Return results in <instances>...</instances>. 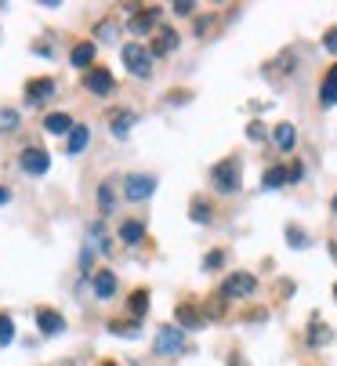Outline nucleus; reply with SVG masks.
Segmentation results:
<instances>
[{
	"label": "nucleus",
	"instance_id": "nucleus-34",
	"mask_svg": "<svg viewBox=\"0 0 337 366\" xmlns=\"http://www.w3.org/2000/svg\"><path fill=\"white\" fill-rule=\"evenodd\" d=\"M91 265H95V254H91V247H88V250L80 254V269H83V272H91Z\"/></svg>",
	"mask_w": 337,
	"mask_h": 366
},
{
	"label": "nucleus",
	"instance_id": "nucleus-30",
	"mask_svg": "<svg viewBox=\"0 0 337 366\" xmlns=\"http://www.w3.org/2000/svg\"><path fill=\"white\" fill-rule=\"evenodd\" d=\"M109 334H131V337H135V334H138V319H131V323L113 319V323H109Z\"/></svg>",
	"mask_w": 337,
	"mask_h": 366
},
{
	"label": "nucleus",
	"instance_id": "nucleus-19",
	"mask_svg": "<svg viewBox=\"0 0 337 366\" xmlns=\"http://www.w3.org/2000/svg\"><path fill=\"white\" fill-rule=\"evenodd\" d=\"M69 62L76 69H91V62H95V44L88 40V44H76L73 48V55H69Z\"/></svg>",
	"mask_w": 337,
	"mask_h": 366
},
{
	"label": "nucleus",
	"instance_id": "nucleus-39",
	"mask_svg": "<svg viewBox=\"0 0 337 366\" xmlns=\"http://www.w3.org/2000/svg\"><path fill=\"white\" fill-rule=\"evenodd\" d=\"M228 366H247V362H243L240 355H233V359H228Z\"/></svg>",
	"mask_w": 337,
	"mask_h": 366
},
{
	"label": "nucleus",
	"instance_id": "nucleus-4",
	"mask_svg": "<svg viewBox=\"0 0 337 366\" xmlns=\"http://www.w3.org/2000/svg\"><path fill=\"white\" fill-rule=\"evenodd\" d=\"M55 91H58V83H55L51 76H33V80L26 83V102H29V105H44V102L55 98Z\"/></svg>",
	"mask_w": 337,
	"mask_h": 366
},
{
	"label": "nucleus",
	"instance_id": "nucleus-25",
	"mask_svg": "<svg viewBox=\"0 0 337 366\" xmlns=\"http://www.w3.org/2000/svg\"><path fill=\"white\" fill-rule=\"evenodd\" d=\"M188 218H193L196 225H207L210 222V207L203 200H193V207H188Z\"/></svg>",
	"mask_w": 337,
	"mask_h": 366
},
{
	"label": "nucleus",
	"instance_id": "nucleus-41",
	"mask_svg": "<svg viewBox=\"0 0 337 366\" xmlns=\"http://www.w3.org/2000/svg\"><path fill=\"white\" fill-rule=\"evenodd\" d=\"M102 366H116V362H102Z\"/></svg>",
	"mask_w": 337,
	"mask_h": 366
},
{
	"label": "nucleus",
	"instance_id": "nucleus-8",
	"mask_svg": "<svg viewBox=\"0 0 337 366\" xmlns=\"http://www.w3.org/2000/svg\"><path fill=\"white\" fill-rule=\"evenodd\" d=\"M83 88H88L91 95H109L113 88H116V80H113V73L109 69H88V76H83Z\"/></svg>",
	"mask_w": 337,
	"mask_h": 366
},
{
	"label": "nucleus",
	"instance_id": "nucleus-42",
	"mask_svg": "<svg viewBox=\"0 0 337 366\" xmlns=\"http://www.w3.org/2000/svg\"><path fill=\"white\" fill-rule=\"evenodd\" d=\"M333 297H337V287H333Z\"/></svg>",
	"mask_w": 337,
	"mask_h": 366
},
{
	"label": "nucleus",
	"instance_id": "nucleus-32",
	"mask_svg": "<svg viewBox=\"0 0 337 366\" xmlns=\"http://www.w3.org/2000/svg\"><path fill=\"white\" fill-rule=\"evenodd\" d=\"M323 48H326L330 55H337V26H330V29L323 33Z\"/></svg>",
	"mask_w": 337,
	"mask_h": 366
},
{
	"label": "nucleus",
	"instance_id": "nucleus-7",
	"mask_svg": "<svg viewBox=\"0 0 337 366\" xmlns=\"http://www.w3.org/2000/svg\"><path fill=\"white\" fill-rule=\"evenodd\" d=\"M18 163H22V170H26V175H33V178H36V175H48L51 156L44 153V149H36V145H33V149H26V153L18 156Z\"/></svg>",
	"mask_w": 337,
	"mask_h": 366
},
{
	"label": "nucleus",
	"instance_id": "nucleus-24",
	"mask_svg": "<svg viewBox=\"0 0 337 366\" xmlns=\"http://www.w3.org/2000/svg\"><path fill=\"white\" fill-rule=\"evenodd\" d=\"M91 240L102 247V254H113V243H109V236H105V225H102V222L91 225Z\"/></svg>",
	"mask_w": 337,
	"mask_h": 366
},
{
	"label": "nucleus",
	"instance_id": "nucleus-31",
	"mask_svg": "<svg viewBox=\"0 0 337 366\" xmlns=\"http://www.w3.org/2000/svg\"><path fill=\"white\" fill-rule=\"evenodd\" d=\"M18 127V113L15 109H0V131H15Z\"/></svg>",
	"mask_w": 337,
	"mask_h": 366
},
{
	"label": "nucleus",
	"instance_id": "nucleus-15",
	"mask_svg": "<svg viewBox=\"0 0 337 366\" xmlns=\"http://www.w3.org/2000/svg\"><path fill=\"white\" fill-rule=\"evenodd\" d=\"M44 131L48 135H73V120L66 113H48L44 116Z\"/></svg>",
	"mask_w": 337,
	"mask_h": 366
},
{
	"label": "nucleus",
	"instance_id": "nucleus-28",
	"mask_svg": "<svg viewBox=\"0 0 337 366\" xmlns=\"http://www.w3.org/2000/svg\"><path fill=\"white\" fill-rule=\"evenodd\" d=\"M15 341V323L11 316H0V344H11Z\"/></svg>",
	"mask_w": 337,
	"mask_h": 366
},
{
	"label": "nucleus",
	"instance_id": "nucleus-33",
	"mask_svg": "<svg viewBox=\"0 0 337 366\" xmlns=\"http://www.w3.org/2000/svg\"><path fill=\"white\" fill-rule=\"evenodd\" d=\"M221 262H225V254L214 250V254H207V257H203V269H221Z\"/></svg>",
	"mask_w": 337,
	"mask_h": 366
},
{
	"label": "nucleus",
	"instance_id": "nucleus-18",
	"mask_svg": "<svg viewBox=\"0 0 337 366\" xmlns=\"http://www.w3.org/2000/svg\"><path fill=\"white\" fill-rule=\"evenodd\" d=\"M319 102H323V109H330V105H337V66L326 73L323 80V88H319Z\"/></svg>",
	"mask_w": 337,
	"mask_h": 366
},
{
	"label": "nucleus",
	"instance_id": "nucleus-17",
	"mask_svg": "<svg viewBox=\"0 0 337 366\" xmlns=\"http://www.w3.org/2000/svg\"><path fill=\"white\" fill-rule=\"evenodd\" d=\"M272 142H276V149L290 153V149H294V142H298V131H294V123H280L276 131H272Z\"/></svg>",
	"mask_w": 337,
	"mask_h": 366
},
{
	"label": "nucleus",
	"instance_id": "nucleus-1",
	"mask_svg": "<svg viewBox=\"0 0 337 366\" xmlns=\"http://www.w3.org/2000/svg\"><path fill=\"white\" fill-rule=\"evenodd\" d=\"M123 66H128L131 69V76H149L153 73V51H145L142 44H123Z\"/></svg>",
	"mask_w": 337,
	"mask_h": 366
},
{
	"label": "nucleus",
	"instance_id": "nucleus-6",
	"mask_svg": "<svg viewBox=\"0 0 337 366\" xmlns=\"http://www.w3.org/2000/svg\"><path fill=\"white\" fill-rule=\"evenodd\" d=\"M156 189V178L153 175H128V182H123V192H128V200H149Z\"/></svg>",
	"mask_w": 337,
	"mask_h": 366
},
{
	"label": "nucleus",
	"instance_id": "nucleus-13",
	"mask_svg": "<svg viewBox=\"0 0 337 366\" xmlns=\"http://www.w3.org/2000/svg\"><path fill=\"white\" fill-rule=\"evenodd\" d=\"M174 319H178V327L181 330H200L203 327V312H196V305H188V301H185V305H178L174 309Z\"/></svg>",
	"mask_w": 337,
	"mask_h": 366
},
{
	"label": "nucleus",
	"instance_id": "nucleus-40",
	"mask_svg": "<svg viewBox=\"0 0 337 366\" xmlns=\"http://www.w3.org/2000/svg\"><path fill=\"white\" fill-rule=\"evenodd\" d=\"M330 254H333V262H337V243H330Z\"/></svg>",
	"mask_w": 337,
	"mask_h": 366
},
{
	"label": "nucleus",
	"instance_id": "nucleus-35",
	"mask_svg": "<svg viewBox=\"0 0 337 366\" xmlns=\"http://www.w3.org/2000/svg\"><path fill=\"white\" fill-rule=\"evenodd\" d=\"M247 135H250V138H254V142H261V138H265L268 131H265V127H261V123H250V127H247Z\"/></svg>",
	"mask_w": 337,
	"mask_h": 366
},
{
	"label": "nucleus",
	"instance_id": "nucleus-22",
	"mask_svg": "<svg viewBox=\"0 0 337 366\" xmlns=\"http://www.w3.org/2000/svg\"><path fill=\"white\" fill-rule=\"evenodd\" d=\"M128 309H131V316H135V319H142V316H145V309H149V290H135V294L128 297Z\"/></svg>",
	"mask_w": 337,
	"mask_h": 366
},
{
	"label": "nucleus",
	"instance_id": "nucleus-38",
	"mask_svg": "<svg viewBox=\"0 0 337 366\" xmlns=\"http://www.w3.org/2000/svg\"><path fill=\"white\" fill-rule=\"evenodd\" d=\"M8 200H11V192H8L4 185H0V203H8Z\"/></svg>",
	"mask_w": 337,
	"mask_h": 366
},
{
	"label": "nucleus",
	"instance_id": "nucleus-20",
	"mask_svg": "<svg viewBox=\"0 0 337 366\" xmlns=\"http://www.w3.org/2000/svg\"><path fill=\"white\" fill-rule=\"evenodd\" d=\"M88 142H91V131H88V127H73V135H69V142H66V153H69V156L83 153V149H88Z\"/></svg>",
	"mask_w": 337,
	"mask_h": 366
},
{
	"label": "nucleus",
	"instance_id": "nucleus-2",
	"mask_svg": "<svg viewBox=\"0 0 337 366\" xmlns=\"http://www.w3.org/2000/svg\"><path fill=\"white\" fill-rule=\"evenodd\" d=\"M210 178H214L218 192L233 196V192H240V163H236V160H221L214 170H210Z\"/></svg>",
	"mask_w": 337,
	"mask_h": 366
},
{
	"label": "nucleus",
	"instance_id": "nucleus-5",
	"mask_svg": "<svg viewBox=\"0 0 337 366\" xmlns=\"http://www.w3.org/2000/svg\"><path fill=\"white\" fill-rule=\"evenodd\" d=\"M181 344H185V330H181V327H160V330H156V352H160V355L181 352Z\"/></svg>",
	"mask_w": 337,
	"mask_h": 366
},
{
	"label": "nucleus",
	"instance_id": "nucleus-14",
	"mask_svg": "<svg viewBox=\"0 0 337 366\" xmlns=\"http://www.w3.org/2000/svg\"><path fill=\"white\" fill-rule=\"evenodd\" d=\"M138 123V116L131 113V109H120V113H113L109 116V131L116 135V138H128V131Z\"/></svg>",
	"mask_w": 337,
	"mask_h": 366
},
{
	"label": "nucleus",
	"instance_id": "nucleus-23",
	"mask_svg": "<svg viewBox=\"0 0 337 366\" xmlns=\"http://www.w3.org/2000/svg\"><path fill=\"white\" fill-rule=\"evenodd\" d=\"M330 337H333V330L323 327L319 319H312V327H308V344H330Z\"/></svg>",
	"mask_w": 337,
	"mask_h": 366
},
{
	"label": "nucleus",
	"instance_id": "nucleus-11",
	"mask_svg": "<svg viewBox=\"0 0 337 366\" xmlns=\"http://www.w3.org/2000/svg\"><path fill=\"white\" fill-rule=\"evenodd\" d=\"M36 327H40V334H44V337H58L62 330H66V319H62L55 309H40L36 312Z\"/></svg>",
	"mask_w": 337,
	"mask_h": 366
},
{
	"label": "nucleus",
	"instance_id": "nucleus-27",
	"mask_svg": "<svg viewBox=\"0 0 337 366\" xmlns=\"http://www.w3.org/2000/svg\"><path fill=\"white\" fill-rule=\"evenodd\" d=\"M98 40H116V33H120V26L113 22V18H105V22H98Z\"/></svg>",
	"mask_w": 337,
	"mask_h": 366
},
{
	"label": "nucleus",
	"instance_id": "nucleus-9",
	"mask_svg": "<svg viewBox=\"0 0 337 366\" xmlns=\"http://www.w3.org/2000/svg\"><path fill=\"white\" fill-rule=\"evenodd\" d=\"M298 178H301V167H298V163H294V167H268L265 178H261V185H265V189H280V185L298 182Z\"/></svg>",
	"mask_w": 337,
	"mask_h": 366
},
{
	"label": "nucleus",
	"instance_id": "nucleus-16",
	"mask_svg": "<svg viewBox=\"0 0 337 366\" xmlns=\"http://www.w3.org/2000/svg\"><path fill=\"white\" fill-rule=\"evenodd\" d=\"M95 294H98L102 301H109V297L116 294V276H113L109 269H102V272L95 276Z\"/></svg>",
	"mask_w": 337,
	"mask_h": 366
},
{
	"label": "nucleus",
	"instance_id": "nucleus-36",
	"mask_svg": "<svg viewBox=\"0 0 337 366\" xmlns=\"http://www.w3.org/2000/svg\"><path fill=\"white\" fill-rule=\"evenodd\" d=\"M196 4H188V0H181V4H174V15H193Z\"/></svg>",
	"mask_w": 337,
	"mask_h": 366
},
{
	"label": "nucleus",
	"instance_id": "nucleus-26",
	"mask_svg": "<svg viewBox=\"0 0 337 366\" xmlns=\"http://www.w3.org/2000/svg\"><path fill=\"white\" fill-rule=\"evenodd\" d=\"M98 207H102V214H113V207H116V200H113V185H109V182L98 189Z\"/></svg>",
	"mask_w": 337,
	"mask_h": 366
},
{
	"label": "nucleus",
	"instance_id": "nucleus-37",
	"mask_svg": "<svg viewBox=\"0 0 337 366\" xmlns=\"http://www.w3.org/2000/svg\"><path fill=\"white\" fill-rule=\"evenodd\" d=\"M207 29H210V15H207V18H200V22H196V33H200V36H203Z\"/></svg>",
	"mask_w": 337,
	"mask_h": 366
},
{
	"label": "nucleus",
	"instance_id": "nucleus-29",
	"mask_svg": "<svg viewBox=\"0 0 337 366\" xmlns=\"http://www.w3.org/2000/svg\"><path fill=\"white\" fill-rule=\"evenodd\" d=\"M287 243L301 250V247H308V236H305L301 229H294V225H287Z\"/></svg>",
	"mask_w": 337,
	"mask_h": 366
},
{
	"label": "nucleus",
	"instance_id": "nucleus-10",
	"mask_svg": "<svg viewBox=\"0 0 337 366\" xmlns=\"http://www.w3.org/2000/svg\"><path fill=\"white\" fill-rule=\"evenodd\" d=\"M156 18H160V8H156V4L138 8V11H135V18L128 22V29H131V33H138V36H142V33H153V29H156Z\"/></svg>",
	"mask_w": 337,
	"mask_h": 366
},
{
	"label": "nucleus",
	"instance_id": "nucleus-21",
	"mask_svg": "<svg viewBox=\"0 0 337 366\" xmlns=\"http://www.w3.org/2000/svg\"><path fill=\"white\" fill-rule=\"evenodd\" d=\"M142 236H145V222H138V218H131V222L120 225V240L123 243H138Z\"/></svg>",
	"mask_w": 337,
	"mask_h": 366
},
{
	"label": "nucleus",
	"instance_id": "nucleus-12",
	"mask_svg": "<svg viewBox=\"0 0 337 366\" xmlns=\"http://www.w3.org/2000/svg\"><path fill=\"white\" fill-rule=\"evenodd\" d=\"M178 48V33H174V26H160L156 29V36H153V55H171Z\"/></svg>",
	"mask_w": 337,
	"mask_h": 366
},
{
	"label": "nucleus",
	"instance_id": "nucleus-3",
	"mask_svg": "<svg viewBox=\"0 0 337 366\" xmlns=\"http://www.w3.org/2000/svg\"><path fill=\"white\" fill-rule=\"evenodd\" d=\"M258 290V279L250 276V272H233L221 283V297H247V294H254Z\"/></svg>",
	"mask_w": 337,
	"mask_h": 366
}]
</instances>
